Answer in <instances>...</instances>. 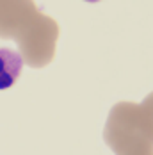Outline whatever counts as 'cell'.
Instances as JSON below:
<instances>
[{
    "label": "cell",
    "instance_id": "2",
    "mask_svg": "<svg viewBox=\"0 0 153 155\" xmlns=\"http://www.w3.org/2000/svg\"><path fill=\"white\" fill-rule=\"evenodd\" d=\"M86 2H100V0H86Z\"/></svg>",
    "mask_w": 153,
    "mask_h": 155
},
{
    "label": "cell",
    "instance_id": "1",
    "mask_svg": "<svg viewBox=\"0 0 153 155\" xmlns=\"http://www.w3.org/2000/svg\"><path fill=\"white\" fill-rule=\"evenodd\" d=\"M23 61L20 54L11 48H0V89H7L21 73Z\"/></svg>",
    "mask_w": 153,
    "mask_h": 155
}]
</instances>
